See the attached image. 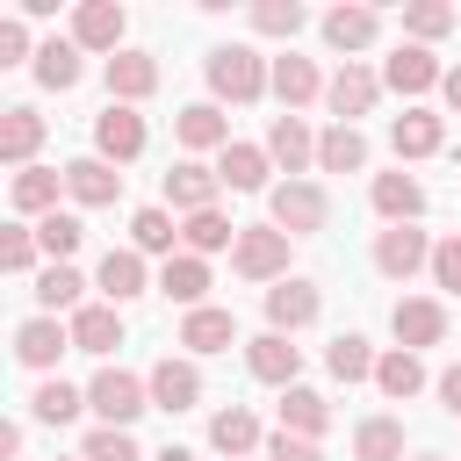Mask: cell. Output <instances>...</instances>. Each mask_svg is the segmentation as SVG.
<instances>
[{"mask_svg":"<svg viewBox=\"0 0 461 461\" xmlns=\"http://www.w3.org/2000/svg\"><path fill=\"white\" fill-rule=\"evenodd\" d=\"M36 252H43V245H36V230H22V223H7V230H0V267H7V274H29V267H36Z\"/></svg>","mask_w":461,"mask_h":461,"instance_id":"46","label":"cell"},{"mask_svg":"<svg viewBox=\"0 0 461 461\" xmlns=\"http://www.w3.org/2000/svg\"><path fill=\"white\" fill-rule=\"evenodd\" d=\"M72 346H79V353H115V346H122V310H115V303L72 310Z\"/></svg>","mask_w":461,"mask_h":461,"instance_id":"25","label":"cell"},{"mask_svg":"<svg viewBox=\"0 0 461 461\" xmlns=\"http://www.w3.org/2000/svg\"><path fill=\"white\" fill-rule=\"evenodd\" d=\"M151 461H194V447H158Z\"/></svg>","mask_w":461,"mask_h":461,"instance_id":"52","label":"cell"},{"mask_svg":"<svg viewBox=\"0 0 461 461\" xmlns=\"http://www.w3.org/2000/svg\"><path fill=\"white\" fill-rule=\"evenodd\" d=\"M173 238H180L173 209H137V216H130V245H137V252H166V259H173Z\"/></svg>","mask_w":461,"mask_h":461,"instance_id":"41","label":"cell"},{"mask_svg":"<svg viewBox=\"0 0 461 461\" xmlns=\"http://www.w3.org/2000/svg\"><path fill=\"white\" fill-rule=\"evenodd\" d=\"M173 137H180L187 151H223V144H230V115H223L216 101H194V108L173 115Z\"/></svg>","mask_w":461,"mask_h":461,"instance_id":"20","label":"cell"},{"mask_svg":"<svg viewBox=\"0 0 461 461\" xmlns=\"http://www.w3.org/2000/svg\"><path fill=\"white\" fill-rule=\"evenodd\" d=\"M353 461H403V425H396V418H360Z\"/></svg>","mask_w":461,"mask_h":461,"instance_id":"38","label":"cell"},{"mask_svg":"<svg viewBox=\"0 0 461 461\" xmlns=\"http://www.w3.org/2000/svg\"><path fill=\"white\" fill-rule=\"evenodd\" d=\"M144 389H151V411H166V418H180V411H194L202 403V367L194 360H158L151 375H144Z\"/></svg>","mask_w":461,"mask_h":461,"instance_id":"6","label":"cell"},{"mask_svg":"<svg viewBox=\"0 0 461 461\" xmlns=\"http://www.w3.org/2000/svg\"><path fill=\"white\" fill-rule=\"evenodd\" d=\"M122 29H130V14H122V0H79V14H72V43L79 50H122Z\"/></svg>","mask_w":461,"mask_h":461,"instance_id":"10","label":"cell"},{"mask_svg":"<svg viewBox=\"0 0 461 461\" xmlns=\"http://www.w3.org/2000/svg\"><path fill=\"white\" fill-rule=\"evenodd\" d=\"M79 461H144V454H137V439H130L122 425H101V432H86Z\"/></svg>","mask_w":461,"mask_h":461,"instance_id":"44","label":"cell"},{"mask_svg":"<svg viewBox=\"0 0 461 461\" xmlns=\"http://www.w3.org/2000/svg\"><path fill=\"white\" fill-rule=\"evenodd\" d=\"M324 367H331L339 382H375V346H367L360 331H339L331 353H324Z\"/></svg>","mask_w":461,"mask_h":461,"instance_id":"37","label":"cell"},{"mask_svg":"<svg viewBox=\"0 0 461 461\" xmlns=\"http://www.w3.org/2000/svg\"><path fill=\"white\" fill-rule=\"evenodd\" d=\"M22 58H29V29L7 14V22H0V65H22Z\"/></svg>","mask_w":461,"mask_h":461,"instance_id":"49","label":"cell"},{"mask_svg":"<svg viewBox=\"0 0 461 461\" xmlns=\"http://www.w3.org/2000/svg\"><path fill=\"white\" fill-rule=\"evenodd\" d=\"M267 461H324V447L317 439H295V432H274L267 439Z\"/></svg>","mask_w":461,"mask_h":461,"instance_id":"48","label":"cell"},{"mask_svg":"<svg viewBox=\"0 0 461 461\" xmlns=\"http://www.w3.org/2000/svg\"><path fill=\"white\" fill-rule=\"evenodd\" d=\"M144 94H158V58L151 50H115L108 58V101H144Z\"/></svg>","mask_w":461,"mask_h":461,"instance_id":"16","label":"cell"},{"mask_svg":"<svg viewBox=\"0 0 461 461\" xmlns=\"http://www.w3.org/2000/svg\"><path fill=\"white\" fill-rule=\"evenodd\" d=\"M317 310H324L317 303V281H303V274H288V281L267 288V331H281V339L303 331V324H317Z\"/></svg>","mask_w":461,"mask_h":461,"instance_id":"9","label":"cell"},{"mask_svg":"<svg viewBox=\"0 0 461 461\" xmlns=\"http://www.w3.org/2000/svg\"><path fill=\"white\" fill-rule=\"evenodd\" d=\"M288 230H274V223H245L238 230V245H230V267L245 274V281H288Z\"/></svg>","mask_w":461,"mask_h":461,"instance_id":"3","label":"cell"},{"mask_svg":"<svg viewBox=\"0 0 461 461\" xmlns=\"http://www.w3.org/2000/svg\"><path fill=\"white\" fill-rule=\"evenodd\" d=\"M267 158L288 166V180H303V166L317 158V137L303 130V115H274V130H267Z\"/></svg>","mask_w":461,"mask_h":461,"instance_id":"24","label":"cell"},{"mask_svg":"<svg viewBox=\"0 0 461 461\" xmlns=\"http://www.w3.org/2000/svg\"><path fill=\"white\" fill-rule=\"evenodd\" d=\"M180 346H187V353H223V346H238V317L202 303V310L180 317Z\"/></svg>","mask_w":461,"mask_h":461,"instance_id":"26","label":"cell"},{"mask_svg":"<svg viewBox=\"0 0 461 461\" xmlns=\"http://www.w3.org/2000/svg\"><path fill=\"white\" fill-rule=\"evenodd\" d=\"M367 202H375L382 223H418V216H425V187H418L411 173H375Z\"/></svg>","mask_w":461,"mask_h":461,"instance_id":"18","label":"cell"},{"mask_svg":"<svg viewBox=\"0 0 461 461\" xmlns=\"http://www.w3.org/2000/svg\"><path fill=\"white\" fill-rule=\"evenodd\" d=\"M375 389H382L389 403H411V396L425 389V360H418V353H403V346H396V353H382V360H375Z\"/></svg>","mask_w":461,"mask_h":461,"instance_id":"31","label":"cell"},{"mask_svg":"<svg viewBox=\"0 0 461 461\" xmlns=\"http://www.w3.org/2000/svg\"><path fill=\"white\" fill-rule=\"evenodd\" d=\"M267 86H274V65H267L252 43H216V50H209V94H216V101H238V108H245V101H259Z\"/></svg>","mask_w":461,"mask_h":461,"instance_id":"1","label":"cell"},{"mask_svg":"<svg viewBox=\"0 0 461 461\" xmlns=\"http://www.w3.org/2000/svg\"><path fill=\"white\" fill-rule=\"evenodd\" d=\"M79 238H86V223H79V216H65V209H50V216L36 223V245L50 252V267H65V259L79 252Z\"/></svg>","mask_w":461,"mask_h":461,"instance_id":"42","label":"cell"},{"mask_svg":"<svg viewBox=\"0 0 461 461\" xmlns=\"http://www.w3.org/2000/svg\"><path fill=\"white\" fill-rule=\"evenodd\" d=\"M245 367H252L259 382H274V389H295V375H303V346H288L281 331H259V339H245Z\"/></svg>","mask_w":461,"mask_h":461,"instance_id":"13","label":"cell"},{"mask_svg":"<svg viewBox=\"0 0 461 461\" xmlns=\"http://www.w3.org/2000/svg\"><path fill=\"white\" fill-rule=\"evenodd\" d=\"M94 288H101V295H108L115 310H122L130 295H144V288H151V274H144V252H137V245H115V252L101 259V274H94Z\"/></svg>","mask_w":461,"mask_h":461,"instance_id":"19","label":"cell"},{"mask_svg":"<svg viewBox=\"0 0 461 461\" xmlns=\"http://www.w3.org/2000/svg\"><path fill=\"white\" fill-rule=\"evenodd\" d=\"M432 288L461 295V230H447V238L432 245Z\"/></svg>","mask_w":461,"mask_h":461,"instance_id":"47","label":"cell"},{"mask_svg":"<svg viewBox=\"0 0 461 461\" xmlns=\"http://www.w3.org/2000/svg\"><path fill=\"white\" fill-rule=\"evenodd\" d=\"M137 151H144V115H137V108H122V101H108V108L94 115V158L130 166Z\"/></svg>","mask_w":461,"mask_h":461,"instance_id":"5","label":"cell"},{"mask_svg":"<svg viewBox=\"0 0 461 461\" xmlns=\"http://www.w3.org/2000/svg\"><path fill=\"white\" fill-rule=\"evenodd\" d=\"M439 94H447V108H454V115H461V65H454V72H447V79H439Z\"/></svg>","mask_w":461,"mask_h":461,"instance_id":"51","label":"cell"},{"mask_svg":"<svg viewBox=\"0 0 461 461\" xmlns=\"http://www.w3.org/2000/svg\"><path fill=\"white\" fill-rule=\"evenodd\" d=\"M375 267H382L389 281H411L418 267H432V238H425L418 223H389V230L375 238Z\"/></svg>","mask_w":461,"mask_h":461,"instance_id":"8","label":"cell"},{"mask_svg":"<svg viewBox=\"0 0 461 461\" xmlns=\"http://www.w3.org/2000/svg\"><path fill=\"white\" fill-rule=\"evenodd\" d=\"M375 36H382V14L375 7H331L324 14V43L331 50H367Z\"/></svg>","mask_w":461,"mask_h":461,"instance_id":"28","label":"cell"},{"mask_svg":"<svg viewBox=\"0 0 461 461\" xmlns=\"http://www.w3.org/2000/svg\"><path fill=\"white\" fill-rule=\"evenodd\" d=\"M267 216H274V230H288V238H317V230L331 223V194H324L317 180H281V187L267 194Z\"/></svg>","mask_w":461,"mask_h":461,"instance_id":"2","label":"cell"},{"mask_svg":"<svg viewBox=\"0 0 461 461\" xmlns=\"http://www.w3.org/2000/svg\"><path fill=\"white\" fill-rule=\"evenodd\" d=\"M267 144H223L216 151V180L223 187H238V194H252V187H267Z\"/></svg>","mask_w":461,"mask_h":461,"instance_id":"27","label":"cell"},{"mask_svg":"<svg viewBox=\"0 0 461 461\" xmlns=\"http://www.w3.org/2000/svg\"><path fill=\"white\" fill-rule=\"evenodd\" d=\"M447 72H439V58L425 50V43H396L389 50V65H382V86H396V94H425V86H439Z\"/></svg>","mask_w":461,"mask_h":461,"instance_id":"15","label":"cell"},{"mask_svg":"<svg viewBox=\"0 0 461 461\" xmlns=\"http://www.w3.org/2000/svg\"><path fill=\"white\" fill-rule=\"evenodd\" d=\"M158 295H166V303H180V310H202V295H209V259L173 252V259L158 267Z\"/></svg>","mask_w":461,"mask_h":461,"instance_id":"22","label":"cell"},{"mask_svg":"<svg viewBox=\"0 0 461 461\" xmlns=\"http://www.w3.org/2000/svg\"><path fill=\"white\" fill-rule=\"evenodd\" d=\"M432 389H439V403L461 418V360H454V367H439V382H432Z\"/></svg>","mask_w":461,"mask_h":461,"instance_id":"50","label":"cell"},{"mask_svg":"<svg viewBox=\"0 0 461 461\" xmlns=\"http://www.w3.org/2000/svg\"><path fill=\"white\" fill-rule=\"evenodd\" d=\"M79 295H86V281H79L72 267H43V274H36V303H43V317H58V310H86Z\"/></svg>","mask_w":461,"mask_h":461,"instance_id":"39","label":"cell"},{"mask_svg":"<svg viewBox=\"0 0 461 461\" xmlns=\"http://www.w3.org/2000/svg\"><path fill=\"white\" fill-rule=\"evenodd\" d=\"M58 194H65V173H50V166H22V173H14V209H22V216L43 223V216L58 209Z\"/></svg>","mask_w":461,"mask_h":461,"instance_id":"30","label":"cell"},{"mask_svg":"<svg viewBox=\"0 0 461 461\" xmlns=\"http://www.w3.org/2000/svg\"><path fill=\"white\" fill-rule=\"evenodd\" d=\"M209 447L230 454V461H252V447H267V439H259V418H252L245 403H223V411L209 418Z\"/></svg>","mask_w":461,"mask_h":461,"instance_id":"23","label":"cell"},{"mask_svg":"<svg viewBox=\"0 0 461 461\" xmlns=\"http://www.w3.org/2000/svg\"><path fill=\"white\" fill-rule=\"evenodd\" d=\"M317 166H324V173H360V166H367V137H360L353 122H331V130L317 137Z\"/></svg>","mask_w":461,"mask_h":461,"instance_id":"34","label":"cell"},{"mask_svg":"<svg viewBox=\"0 0 461 461\" xmlns=\"http://www.w3.org/2000/svg\"><path fill=\"white\" fill-rule=\"evenodd\" d=\"M447 29H454V7H447V0H411V7H403V36H411V43H439Z\"/></svg>","mask_w":461,"mask_h":461,"instance_id":"43","label":"cell"},{"mask_svg":"<svg viewBox=\"0 0 461 461\" xmlns=\"http://www.w3.org/2000/svg\"><path fill=\"white\" fill-rule=\"evenodd\" d=\"M29 411H36L43 425H72V418L86 411V396H79L72 382H58V375H50V382H36V396H29Z\"/></svg>","mask_w":461,"mask_h":461,"instance_id":"40","label":"cell"},{"mask_svg":"<svg viewBox=\"0 0 461 461\" xmlns=\"http://www.w3.org/2000/svg\"><path fill=\"white\" fill-rule=\"evenodd\" d=\"M274 94H281V108L295 115V108H310V101L324 94V79H317V65H310V58H295V50H288V58H274Z\"/></svg>","mask_w":461,"mask_h":461,"instance_id":"29","label":"cell"},{"mask_svg":"<svg viewBox=\"0 0 461 461\" xmlns=\"http://www.w3.org/2000/svg\"><path fill=\"white\" fill-rule=\"evenodd\" d=\"M65 194H72L79 209H108V202L122 194V173H115L108 158H72V166H65Z\"/></svg>","mask_w":461,"mask_h":461,"instance_id":"17","label":"cell"},{"mask_svg":"<svg viewBox=\"0 0 461 461\" xmlns=\"http://www.w3.org/2000/svg\"><path fill=\"white\" fill-rule=\"evenodd\" d=\"M382 101V72H367L360 58H346L339 72H331V86H324V108L339 115V122H353V115H367Z\"/></svg>","mask_w":461,"mask_h":461,"instance_id":"7","label":"cell"},{"mask_svg":"<svg viewBox=\"0 0 461 461\" xmlns=\"http://www.w3.org/2000/svg\"><path fill=\"white\" fill-rule=\"evenodd\" d=\"M389 331H396V346H403V353L439 346V339H447V310H439L432 295H403V303L389 310Z\"/></svg>","mask_w":461,"mask_h":461,"instance_id":"11","label":"cell"},{"mask_svg":"<svg viewBox=\"0 0 461 461\" xmlns=\"http://www.w3.org/2000/svg\"><path fill=\"white\" fill-rule=\"evenodd\" d=\"M324 425H331V403H324L317 389H303V382H295V389H281V432H295V439H317Z\"/></svg>","mask_w":461,"mask_h":461,"instance_id":"32","label":"cell"},{"mask_svg":"<svg viewBox=\"0 0 461 461\" xmlns=\"http://www.w3.org/2000/svg\"><path fill=\"white\" fill-rule=\"evenodd\" d=\"M86 403L101 411V425H122V432H130V418L151 411V389H144L137 375H122V367H101V375L86 382Z\"/></svg>","mask_w":461,"mask_h":461,"instance_id":"4","label":"cell"},{"mask_svg":"<svg viewBox=\"0 0 461 461\" xmlns=\"http://www.w3.org/2000/svg\"><path fill=\"white\" fill-rule=\"evenodd\" d=\"M36 86H50V94L79 86V43H72V36H50V43L36 50Z\"/></svg>","mask_w":461,"mask_h":461,"instance_id":"36","label":"cell"},{"mask_svg":"<svg viewBox=\"0 0 461 461\" xmlns=\"http://www.w3.org/2000/svg\"><path fill=\"white\" fill-rule=\"evenodd\" d=\"M238 230H245V223H230L223 209H202V216H187V223H180V245H187L194 259H209V252L238 245Z\"/></svg>","mask_w":461,"mask_h":461,"instance_id":"35","label":"cell"},{"mask_svg":"<svg viewBox=\"0 0 461 461\" xmlns=\"http://www.w3.org/2000/svg\"><path fill=\"white\" fill-rule=\"evenodd\" d=\"M36 144H43V115H36V108H7V115H0V158H7V166H29Z\"/></svg>","mask_w":461,"mask_h":461,"instance_id":"33","label":"cell"},{"mask_svg":"<svg viewBox=\"0 0 461 461\" xmlns=\"http://www.w3.org/2000/svg\"><path fill=\"white\" fill-rule=\"evenodd\" d=\"M216 166H202V158H180L173 173H166V202L180 209V216H202V209H216Z\"/></svg>","mask_w":461,"mask_h":461,"instance_id":"14","label":"cell"},{"mask_svg":"<svg viewBox=\"0 0 461 461\" xmlns=\"http://www.w3.org/2000/svg\"><path fill=\"white\" fill-rule=\"evenodd\" d=\"M389 144H396V158H432V151L447 144V122H439L432 108H403V115L389 122Z\"/></svg>","mask_w":461,"mask_h":461,"instance_id":"21","label":"cell"},{"mask_svg":"<svg viewBox=\"0 0 461 461\" xmlns=\"http://www.w3.org/2000/svg\"><path fill=\"white\" fill-rule=\"evenodd\" d=\"M418 461H439V454H418Z\"/></svg>","mask_w":461,"mask_h":461,"instance_id":"53","label":"cell"},{"mask_svg":"<svg viewBox=\"0 0 461 461\" xmlns=\"http://www.w3.org/2000/svg\"><path fill=\"white\" fill-rule=\"evenodd\" d=\"M65 346H72V324H58V317H29V324H14V360L36 367L43 382H50V367H58Z\"/></svg>","mask_w":461,"mask_h":461,"instance_id":"12","label":"cell"},{"mask_svg":"<svg viewBox=\"0 0 461 461\" xmlns=\"http://www.w3.org/2000/svg\"><path fill=\"white\" fill-rule=\"evenodd\" d=\"M252 29L259 36H295L303 29V7L295 0H252Z\"/></svg>","mask_w":461,"mask_h":461,"instance_id":"45","label":"cell"}]
</instances>
